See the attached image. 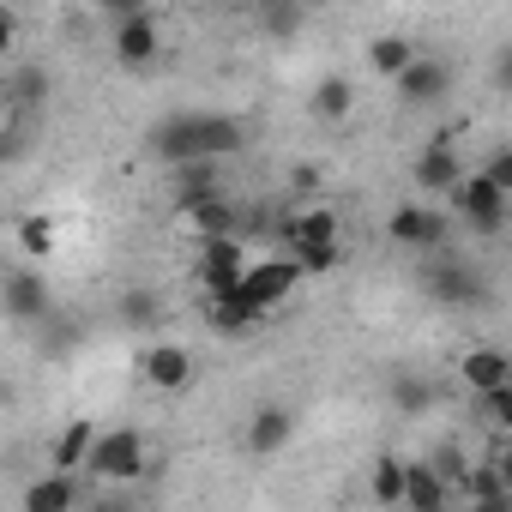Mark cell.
I'll return each instance as SVG.
<instances>
[{
  "label": "cell",
  "mask_w": 512,
  "mask_h": 512,
  "mask_svg": "<svg viewBox=\"0 0 512 512\" xmlns=\"http://www.w3.org/2000/svg\"><path fill=\"white\" fill-rule=\"evenodd\" d=\"M247 145V127L235 115H211V109H181V115H163L151 133H145V157H157L163 169H181V163H223Z\"/></svg>",
  "instance_id": "cell-1"
},
{
  "label": "cell",
  "mask_w": 512,
  "mask_h": 512,
  "mask_svg": "<svg viewBox=\"0 0 512 512\" xmlns=\"http://www.w3.org/2000/svg\"><path fill=\"white\" fill-rule=\"evenodd\" d=\"M452 211H458L476 235H500V229L512 223V193L476 169V175H464V181L452 187Z\"/></svg>",
  "instance_id": "cell-2"
},
{
  "label": "cell",
  "mask_w": 512,
  "mask_h": 512,
  "mask_svg": "<svg viewBox=\"0 0 512 512\" xmlns=\"http://www.w3.org/2000/svg\"><path fill=\"white\" fill-rule=\"evenodd\" d=\"M145 458H151V440L139 428H103L85 470L97 482H133V476H145Z\"/></svg>",
  "instance_id": "cell-3"
},
{
  "label": "cell",
  "mask_w": 512,
  "mask_h": 512,
  "mask_svg": "<svg viewBox=\"0 0 512 512\" xmlns=\"http://www.w3.org/2000/svg\"><path fill=\"white\" fill-rule=\"evenodd\" d=\"M308 272H302V260L296 253H266V260H247V272H241V296L253 302V308H278V302H290L296 296V284H302Z\"/></svg>",
  "instance_id": "cell-4"
},
{
  "label": "cell",
  "mask_w": 512,
  "mask_h": 512,
  "mask_svg": "<svg viewBox=\"0 0 512 512\" xmlns=\"http://www.w3.org/2000/svg\"><path fill=\"white\" fill-rule=\"evenodd\" d=\"M193 272H199L205 296L241 290V272H247V247H241V235H205V241L193 247Z\"/></svg>",
  "instance_id": "cell-5"
},
{
  "label": "cell",
  "mask_w": 512,
  "mask_h": 512,
  "mask_svg": "<svg viewBox=\"0 0 512 512\" xmlns=\"http://www.w3.org/2000/svg\"><path fill=\"white\" fill-rule=\"evenodd\" d=\"M422 290L440 302V308H482L488 302V284H482V272L476 266H464V260H428V272H422Z\"/></svg>",
  "instance_id": "cell-6"
},
{
  "label": "cell",
  "mask_w": 512,
  "mask_h": 512,
  "mask_svg": "<svg viewBox=\"0 0 512 512\" xmlns=\"http://www.w3.org/2000/svg\"><path fill=\"white\" fill-rule=\"evenodd\" d=\"M0 302H7V320L13 326H37L55 314V296H49V272L37 266H13L7 284H0Z\"/></svg>",
  "instance_id": "cell-7"
},
{
  "label": "cell",
  "mask_w": 512,
  "mask_h": 512,
  "mask_svg": "<svg viewBox=\"0 0 512 512\" xmlns=\"http://www.w3.org/2000/svg\"><path fill=\"white\" fill-rule=\"evenodd\" d=\"M386 235L398 241V247H416V253H440L446 247V211L440 205H398L392 217H386Z\"/></svg>",
  "instance_id": "cell-8"
},
{
  "label": "cell",
  "mask_w": 512,
  "mask_h": 512,
  "mask_svg": "<svg viewBox=\"0 0 512 512\" xmlns=\"http://www.w3.org/2000/svg\"><path fill=\"white\" fill-rule=\"evenodd\" d=\"M115 61L127 67V73H145L151 61H157V49H163V31H157V19H151V7L145 13H127V19H115Z\"/></svg>",
  "instance_id": "cell-9"
},
{
  "label": "cell",
  "mask_w": 512,
  "mask_h": 512,
  "mask_svg": "<svg viewBox=\"0 0 512 512\" xmlns=\"http://www.w3.org/2000/svg\"><path fill=\"white\" fill-rule=\"evenodd\" d=\"M193 350H181V344H145L139 350V380L151 386V392H187L193 386Z\"/></svg>",
  "instance_id": "cell-10"
},
{
  "label": "cell",
  "mask_w": 512,
  "mask_h": 512,
  "mask_svg": "<svg viewBox=\"0 0 512 512\" xmlns=\"http://www.w3.org/2000/svg\"><path fill=\"white\" fill-rule=\"evenodd\" d=\"M392 91H398L410 109H434V103H446V91H452V67L434 61V55H416V61L392 79Z\"/></svg>",
  "instance_id": "cell-11"
},
{
  "label": "cell",
  "mask_w": 512,
  "mask_h": 512,
  "mask_svg": "<svg viewBox=\"0 0 512 512\" xmlns=\"http://www.w3.org/2000/svg\"><path fill=\"white\" fill-rule=\"evenodd\" d=\"M296 440V410L290 404H260L247 416V452L253 458H278Z\"/></svg>",
  "instance_id": "cell-12"
},
{
  "label": "cell",
  "mask_w": 512,
  "mask_h": 512,
  "mask_svg": "<svg viewBox=\"0 0 512 512\" xmlns=\"http://www.w3.org/2000/svg\"><path fill=\"white\" fill-rule=\"evenodd\" d=\"M338 211L332 205H308V211H290L284 223H278V235H284V247L290 253H302V247H338Z\"/></svg>",
  "instance_id": "cell-13"
},
{
  "label": "cell",
  "mask_w": 512,
  "mask_h": 512,
  "mask_svg": "<svg viewBox=\"0 0 512 512\" xmlns=\"http://www.w3.org/2000/svg\"><path fill=\"white\" fill-rule=\"evenodd\" d=\"M410 181H416L422 193H452V187L464 181V163H458L452 139H428V145L416 151V169H410Z\"/></svg>",
  "instance_id": "cell-14"
},
{
  "label": "cell",
  "mask_w": 512,
  "mask_h": 512,
  "mask_svg": "<svg viewBox=\"0 0 512 512\" xmlns=\"http://www.w3.org/2000/svg\"><path fill=\"white\" fill-rule=\"evenodd\" d=\"M386 404H392L398 416H428V410L440 404V386H434V374H422V368H392V374H386Z\"/></svg>",
  "instance_id": "cell-15"
},
{
  "label": "cell",
  "mask_w": 512,
  "mask_h": 512,
  "mask_svg": "<svg viewBox=\"0 0 512 512\" xmlns=\"http://www.w3.org/2000/svg\"><path fill=\"white\" fill-rule=\"evenodd\" d=\"M260 320H266V308H253L241 290H229V296H205V326H211L217 338H247Z\"/></svg>",
  "instance_id": "cell-16"
},
{
  "label": "cell",
  "mask_w": 512,
  "mask_h": 512,
  "mask_svg": "<svg viewBox=\"0 0 512 512\" xmlns=\"http://www.w3.org/2000/svg\"><path fill=\"white\" fill-rule=\"evenodd\" d=\"M458 380H464L470 392H494V386L512 380V356L494 350V344H470V350L458 356Z\"/></svg>",
  "instance_id": "cell-17"
},
{
  "label": "cell",
  "mask_w": 512,
  "mask_h": 512,
  "mask_svg": "<svg viewBox=\"0 0 512 512\" xmlns=\"http://www.w3.org/2000/svg\"><path fill=\"white\" fill-rule=\"evenodd\" d=\"M350 109H356V79H344V73L314 79V91H308V115L314 121L338 127V121H350Z\"/></svg>",
  "instance_id": "cell-18"
},
{
  "label": "cell",
  "mask_w": 512,
  "mask_h": 512,
  "mask_svg": "<svg viewBox=\"0 0 512 512\" xmlns=\"http://www.w3.org/2000/svg\"><path fill=\"white\" fill-rule=\"evenodd\" d=\"M73 506H79V470L49 464V476H37L25 488V512H73Z\"/></svg>",
  "instance_id": "cell-19"
},
{
  "label": "cell",
  "mask_w": 512,
  "mask_h": 512,
  "mask_svg": "<svg viewBox=\"0 0 512 512\" xmlns=\"http://www.w3.org/2000/svg\"><path fill=\"white\" fill-rule=\"evenodd\" d=\"M91 446H97V422H91V416H73V422L49 440V464H55V470H85V464H91Z\"/></svg>",
  "instance_id": "cell-20"
},
{
  "label": "cell",
  "mask_w": 512,
  "mask_h": 512,
  "mask_svg": "<svg viewBox=\"0 0 512 512\" xmlns=\"http://www.w3.org/2000/svg\"><path fill=\"white\" fill-rule=\"evenodd\" d=\"M181 223L193 229V241H205V235H241V217H235V205L223 193H211L199 205H181Z\"/></svg>",
  "instance_id": "cell-21"
},
{
  "label": "cell",
  "mask_w": 512,
  "mask_h": 512,
  "mask_svg": "<svg viewBox=\"0 0 512 512\" xmlns=\"http://www.w3.org/2000/svg\"><path fill=\"white\" fill-rule=\"evenodd\" d=\"M458 494H464V500H476V506H488V512L512 506V482L500 476V464H494V458H476V464H470V476L458 482Z\"/></svg>",
  "instance_id": "cell-22"
},
{
  "label": "cell",
  "mask_w": 512,
  "mask_h": 512,
  "mask_svg": "<svg viewBox=\"0 0 512 512\" xmlns=\"http://www.w3.org/2000/svg\"><path fill=\"white\" fill-rule=\"evenodd\" d=\"M452 494H458V488H452L428 458H422V464H410V482H404V506H410V512H440Z\"/></svg>",
  "instance_id": "cell-23"
},
{
  "label": "cell",
  "mask_w": 512,
  "mask_h": 512,
  "mask_svg": "<svg viewBox=\"0 0 512 512\" xmlns=\"http://www.w3.org/2000/svg\"><path fill=\"white\" fill-rule=\"evenodd\" d=\"M115 320H121L127 332H151V326H163V296H157V290H127V296L115 302Z\"/></svg>",
  "instance_id": "cell-24"
},
{
  "label": "cell",
  "mask_w": 512,
  "mask_h": 512,
  "mask_svg": "<svg viewBox=\"0 0 512 512\" xmlns=\"http://www.w3.org/2000/svg\"><path fill=\"white\" fill-rule=\"evenodd\" d=\"M404 482H410V458H374L368 494H374L380 506H404Z\"/></svg>",
  "instance_id": "cell-25"
},
{
  "label": "cell",
  "mask_w": 512,
  "mask_h": 512,
  "mask_svg": "<svg viewBox=\"0 0 512 512\" xmlns=\"http://www.w3.org/2000/svg\"><path fill=\"white\" fill-rule=\"evenodd\" d=\"M308 19V0H260V31L266 37H296Z\"/></svg>",
  "instance_id": "cell-26"
},
{
  "label": "cell",
  "mask_w": 512,
  "mask_h": 512,
  "mask_svg": "<svg viewBox=\"0 0 512 512\" xmlns=\"http://www.w3.org/2000/svg\"><path fill=\"white\" fill-rule=\"evenodd\" d=\"M410 61H416V49H410L404 37H374V43H368V67H374L380 79H398Z\"/></svg>",
  "instance_id": "cell-27"
},
{
  "label": "cell",
  "mask_w": 512,
  "mask_h": 512,
  "mask_svg": "<svg viewBox=\"0 0 512 512\" xmlns=\"http://www.w3.org/2000/svg\"><path fill=\"white\" fill-rule=\"evenodd\" d=\"M428 464H434V470H440V476H446L452 488H458V482L470 476V458H464V446H458V440H440V446L428 452Z\"/></svg>",
  "instance_id": "cell-28"
},
{
  "label": "cell",
  "mask_w": 512,
  "mask_h": 512,
  "mask_svg": "<svg viewBox=\"0 0 512 512\" xmlns=\"http://www.w3.org/2000/svg\"><path fill=\"white\" fill-rule=\"evenodd\" d=\"M476 404H482V416L494 422V434H512V380L494 386V392H476Z\"/></svg>",
  "instance_id": "cell-29"
},
{
  "label": "cell",
  "mask_w": 512,
  "mask_h": 512,
  "mask_svg": "<svg viewBox=\"0 0 512 512\" xmlns=\"http://www.w3.org/2000/svg\"><path fill=\"white\" fill-rule=\"evenodd\" d=\"M19 247L31 253V260H49V247H55V229H49V217H25V223H19Z\"/></svg>",
  "instance_id": "cell-30"
},
{
  "label": "cell",
  "mask_w": 512,
  "mask_h": 512,
  "mask_svg": "<svg viewBox=\"0 0 512 512\" xmlns=\"http://www.w3.org/2000/svg\"><path fill=\"white\" fill-rule=\"evenodd\" d=\"M296 260H302V272H308V278H320V272H332V266L344 260V241H338V247H302Z\"/></svg>",
  "instance_id": "cell-31"
},
{
  "label": "cell",
  "mask_w": 512,
  "mask_h": 512,
  "mask_svg": "<svg viewBox=\"0 0 512 512\" xmlns=\"http://www.w3.org/2000/svg\"><path fill=\"white\" fill-rule=\"evenodd\" d=\"M482 175H488V181H500V187L512 193V145H500V151L482 163Z\"/></svg>",
  "instance_id": "cell-32"
},
{
  "label": "cell",
  "mask_w": 512,
  "mask_h": 512,
  "mask_svg": "<svg viewBox=\"0 0 512 512\" xmlns=\"http://www.w3.org/2000/svg\"><path fill=\"white\" fill-rule=\"evenodd\" d=\"M488 79H494V91H500V97H512V43L494 55V73H488Z\"/></svg>",
  "instance_id": "cell-33"
},
{
  "label": "cell",
  "mask_w": 512,
  "mask_h": 512,
  "mask_svg": "<svg viewBox=\"0 0 512 512\" xmlns=\"http://www.w3.org/2000/svg\"><path fill=\"white\" fill-rule=\"evenodd\" d=\"M488 458H494V464H500V476L512 482V434H500V440L488 446Z\"/></svg>",
  "instance_id": "cell-34"
},
{
  "label": "cell",
  "mask_w": 512,
  "mask_h": 512,
  "mask_svg": "<svg viewBox=\"0 0 512 512\" xmlns=\"http://www.w3.org/2000/svg\"><path fill=\"white\" fill-rule=\"evenodd\" d=\"M97 7H103L109 19H127V13H145V7H151V0H97Z\"/></svg>",
  "instance_id": "cell-35"
},
{
  "label": "cell",
  "mask_w": 512,
  "mask_h": 512,
  "mask_svg": "<svg viewBox=\"0 0 512 512\" xmlns=\"http://www.w3.org/2000/svg\"><path fill=\"white\" fill-rule=\"evenodd\" d=\"M91 7H97V0H91Z\"/></svg>",
  "instance_id": "cell-36"
}]
</instances>
